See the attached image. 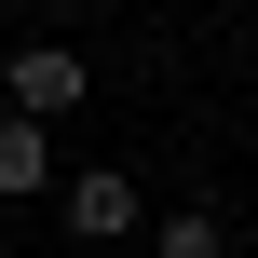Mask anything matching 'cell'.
<instances>
[{"mask_svg": "<svg viewBox=\"0 0 258 258\" xmlns=\"http://www.w3.org/2000/svg\"><path fill=\"white\" fill-rule=\"evenodd\" d=\"M54 218H68V245H82V258H122L136 231H150V204H136L122 163H68V177H54Z\"/></svg>", "mask_w": 258, "mask_h": 258, "instance_id": "obj_1", "label": "cell"}, {"mask_svg": "<svg viewBox=\"0 0 258 258\" xmlns=\"http://www.w3.org/2000/svg\"><path fill=\"white\" fill-rule=\"evenodd\" d=\"M0 95H14V122H68V109L95 95V68H82V41H14Z\"/></svg>", "mask_w": 258, "mask_h": 258, "instance_id": "obj_2", "label": "cell"}, {"mask_svg": "<svg viewBox=\"0 0 258 258\" xmlns=\"http://www.w3.org/2000/svg\"><path fill=\"white\" fill-rule=\"evenodd\" d=\"M68 163H54V122H14L0 109V204H27V190H54Z\"/></svg>", "mask_w": 258, "mask_h": 258, "instance_id": "obj_3", "label": "cell"}, {"mask_svg": "<svg viewBox=\"0 0 258 258\" xmlns=\"http://www.w3.org/2000/svg\"><path fill=\"white\" fill-rule=\"evenodd\" d=\"M136 258H231V218H218V204H163Z\"/></svg>", "mask_w": 258, "mask_h": 258, "instance_id": "obj_4", "label": "cell"}, {"mask_svg": "<svg viewBox=\"0 0 258 258\" xmlns=\"http://www.w3.org/2000/svg\"><path fill=\"white\" fill-rule=\"evenodd\" d=\"M0 258H14V245H0Z\"/></svg>", "mask_w": 258, "mask_h": 258, "instance_id": "obj_5", "label": "cell"}, {"mask_svg": "<svg viewBox=\"0 0 258 258\" xmlns=\"http://www.w3.org/2000/svg\"><path fill=\"white\" fill-rule=\"evenodd\" d=\"M122 258H136V245H122Z\"/></svg>", "mask_w": 258, "mask_h": 258, "instance_id": "obj_6", "label": "cell"}]
</instances>
